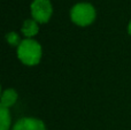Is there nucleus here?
Instances as JSON below:
<instances>
[{"mask_svg":"<svg viewBox=\"0 0 131 130\" xmlns=\"http://www.w3.org/2000/svg\"><path fill=\"white\" fill-rule=\"evenodd\" d=\"M6 40L9 45L12 46H16L18 47V45L21 44V40H20V37L16 32H9V34L6 35Z\"/></svg>","mask_w":131,"mask_h":130,"instance_id":"obj_8","label":"nucleus"},{"mask_svg":"<svg viewBox=\"0 0 131 130\" xmlns=\"http://www.w3.org/2000/svg\"><path fill=\"white\" fill-rule=\"evenodd\" d=\"M21 31L27 38H31V37L36 36L39 31L38 22H36L34 18L32 20H25L22 28H21Z\"/></svg>","mask_w":131,"mask_h":130,"instance_id":"obj_6","label":"nucleus"},{"mask_svg":"<svg viewBox=\"0 0 131 130\" xmlns=\"http://www.w3.org/2000/svg\"><path fill=\"white\" fill-rule=\"evenodd\" d=\"M17 100V92L14 89H6L1 93V107L8 108Z\"/></svg>","mask_w":131,"mask_h":130,"instance_id":"obj_5","label":"nucleus"},{"mask_svg":"<svg viewBox=\"0 0 131 130\" xmlns=\"http://www.w3.org/2000/svg\"><path fill=\"white\" fill-rule=\"evenodd\" d=\"M128 32H129V35L131 36V21H130L129 24H128Z\"/></svg>","mask_w":131,"mask_h":130,"instance_id":"obj_9","label":"nucleus"},{"mask_svg":"<svg viewBox=\"0 0 131 130\" xmlns=\"http://www.w3.org/2000/svg\"><path fill=\"white\" fill-rule=\"evenodd\" d=\"M41 46L35 39L27 38L17 47V58L27 66H36L41 59Z\"/></svg>","mask_w":131,"mask_h":130,"instance_id":"obj_1","label":"nucleus"},{"mask_svg":"<svg viewBox=\"0 0 131 130\" xmlns=\"http://www.w3.org/2000/svg\"><path fill=\"white\" fill-rule=\"evenodd\" d=\"M12 130H46L44 122L36 117H22L15 124Z\"/></svg>","mask_w":131,"mask_h":130,"instance_id":"obj_4","label":"nucleus"},{"mask_svg":"<svg viewBox=\"0 0 131 130\" xmlns=\"http://www.w3.org/2000/svg\"><path fill=\"white\" fill-rule=\"evenodd\" d=\"M0 130H9L10 126V114L8 108L0 107Z\"/></svg>","mask_w":131,"mask_h":130,"instance_id":"obj_7","label":"nucleus"},{"mask_svg":"<svg viewBox=\"0 0 131 130\" xmlns=\"http://www.w3.org/2000/svg\"><path fill=\"white\" fill-rule=\"evenodd\" d=\"M53 9L50 0H34L31 4V15L36 22L47 23L52 16Z\"/></svg>","mask_w":131,"mask_h":130,"instance_id":"obj_3","label":"nucleus"},{"mask_svg":"<svg viewBox=\"0 0 131 130\" xmlns=\"http://www.w3.org/2000/svg\"><path fill=\"white\" fill-rule=\"evenodd\" d=\"M95 9L91 4L79 2L75 5L70 10V18L75 24L79 27H88L95 20Z\"/></svg>","mask_w":131,"mask_h":130,"instance_id":"obj_2","label":"nucleus"}]
</instances>
